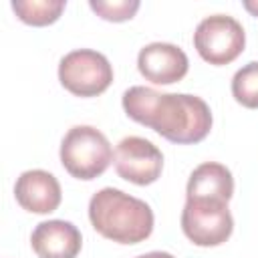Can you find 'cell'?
Returning <instances> with one entry per match:
<instances>
[{"instance_id": "6da1fadb", "label": "cell", "mask_w": 258, "mask_h": 258, "mask_svg": "<svg viewBox=\"0 0 258 258\" xmlns=\"http://www.w3.org/2000/svg\"><path fill=\"white\" fill-rule=\"evenodd\" d=\"M129 119L153 129L171 143H200L212 129V111L198 95L161 93L151 87H129L123 93Z\"/></svg>"}, {"instance_id": "7a4b0ae2", "label": "cell", "mask_w": 258, "mask_h": 258, "mask_svg": "<svg viewBox=\"0 0 258 258\" xmlns=\"http://www.w3.org/2000/svg\"><path fill=\"white\" fill-rule=\"evenodd\" d=\"M89 220L103 238L117 244H139L147 240L155 222L149 204L117 187H103L91 198Z\"/></svg>"}, {"instance_id": "3957f363", "label": "cell", "mask_w": 258, "mask_h": 258, "mask_svg": "<svg viewBox=\"0 0 258 258\" xmlns=\"http://www.w3.org/2000/svg\"><path fill=\"white\" fill-rule=\"evenodd\" d=\"M113 161L109 139L91 125L71 127L60 141V163L77 179H95Z\"/></svg>"}, {"instance_id": "277c9868", "label": "cell", "mask_w": 258, "mask_h": 258, "mask_svg": "<svg viewBox=\"0 0 258 258\" xmlns=\"http://www.w3.org/2000/svg\"><path fill=\"white\" fill-rule=\"evenodd\" d=\"M58 81L77 97H97L113 83V67L103 52L77 48L60 58Z\"/></svg>"}, {"instance_id": "5b68a950", "label": "cell", "mask_w": 258, "mask_h": 258, "mask_svg": "<svg viewBox=\"0 0 258 258\" xmlns=\"http://www.w3.org/2000/svg\"><path fill=\"white\" fill-rule=\"evenodd\" d=\"M246 44L242 24L228 14L206 16L194 32V46L198 54L210 64H228L236 60Z\"/></svg>"}, {"instance_id": "8992f818", "label": "cell", "mask_w": 258, "mask_h": 258, "mask_svg": "<svg viewBox=\"0 0 258 258\" xmlns=\"http://www.w3.org/2000/svg\"><path fill=\"white\" fill-rule=\"evenodd\" d=\"M181 230L196 246H220L234 230V218L226 202L185 200L181 210Z\"/></svg>"}, {"instance_id": "52a82bcc", "label": "cell", "mask_w": 258, "mask_h": 258, "mask_svg": "<svg viewBox=\"0 0 258 258\" xmlns=\"http://www.w3.org/2000/svg\"><path fill=\"white\" fill-rule=\"evenodd\" d=\"M113 161L119 177L135 185H149L157 181L163 169V155L159 147L149 139L137 135L123 137L117 143Z\"/></svg>"}, {"instance_id": "ba28073f", "label": "cell", "mask_w": 258, "mask_h": 258, "mask_svg": "<svg viewBox=\"0 0 258 258\" xmlns=\"http://www.w3.org/2000/svg\"><path fill=\"white\" fill-rule=\"evenodd\" d=\"M139 73L155 85H171L187 75V54L171 42H149L137 54Z\"/></svg>"}, {"instance_id": "9c48e42d", "label": "cell", "mask_w": 258, "mask_h": 258, "mask_svg": "<svg viewBox=\"0 0 258 258\" xmlns=\"http://www.w3.org/2000/svg\"><path fill=\"white\" fill-rule=\"evenodd\" d=\"M14 198L26 212L50 214L60 206L62 191L58 179L44 169L22 171L14 183Z\"/></svg>"}, {"instance_id": "30bf717a", "label": "cell", "mask_w": 258, "mask_h": 258, "mask_svg": "<svg viewBox=\"0 0 258 258\" xmlns=\"http://www.w3.org/2000/svg\"><path fill=\"white\" fill-rule=\"evenodd\" d=\"M30 244L38 258H77L83 246V236L73 222L48 220L36 224Z\"/></svg>"}, {"instance_id": "8fae6325", "label": "cell", "mask_w": 258, "mask_h": 258, "mask_svg": "<svg viewBox=\"0 0 258 258\" xmlns=\"http://www.w3.org/2000/svg\"><path fill=\"white\" fill-rule=\"evenodd\" d=\"M234 194V177L232 171L216 161L200 163L187 179L185 200H220L230 202Z\"/></svg>"}, {"instance_id": "7c38bea8", "label": "cell", "mask_w": 258, "mask_h": 258, "mask_svg": "<svg viewBox=\"0 0 258 258\" xmlns=\"http://www.w3.org/2000/svg\"><path fill=\"white\" fill-rule=\"evenodd\" d=\"M67 2L64 0H14L12 10L16 16L32 26H46L58 20Z\"/></svg>"}, {"instance_id": "4fadbf2b", "label": "cell", "mask_w": 258, "mask_h": 258, "mask_svg": "<svg viewBox=\"0 0 258 258\" xmlns=\"http://www.w3.org/2000/svg\"><path fill=\"white\" fill-rule=\"evenodd\" d=\"M232 95L246 109H258V60H252L232 77Z\"/></svg>"}, {"instance_id": "5bb4252c", "label": "cell", "mask_w": 258, "mask_h": 258, "mask_svg": "<svg viewBox=\"0 0 258 258\" xmlns=\"http://www.w3.org/2000/svg\"><path fill=\"white\" fill-rule=\"evenodd\" d=\"M89 6L103 20L123 22L135 16V12L139 10V0H91Z\"/></svg>"}, {"instance_id": "9a60e30c", "label": "cell", "mask_w": 258, "mask_h": 258, "mask_svg": "<svg viewBox=\"0 0 258 258\" xmlns=\"http://www.w3.org/2000/svg\"><path fill=\"white\" fill-rule=\"evenodd\" d=\"M135 258H175V256H173V254H169V252L155 250V252H147V254H141V256H135Z\"/></svg>"}, {"instance_id": "2e32d148", "label": "cell", "mask_w": 258, "mask_h": 258, "mask_svg": "<svg viewBox=\"0 0 258 258\" xmlns=\"http://www.w3.org/2000/svg\"><path fill=\"white\" fill-rule=\"evenodd\" d=\"M242 6H244L252 16H258V0H244Z\"/></svg>"}]
</instances>
